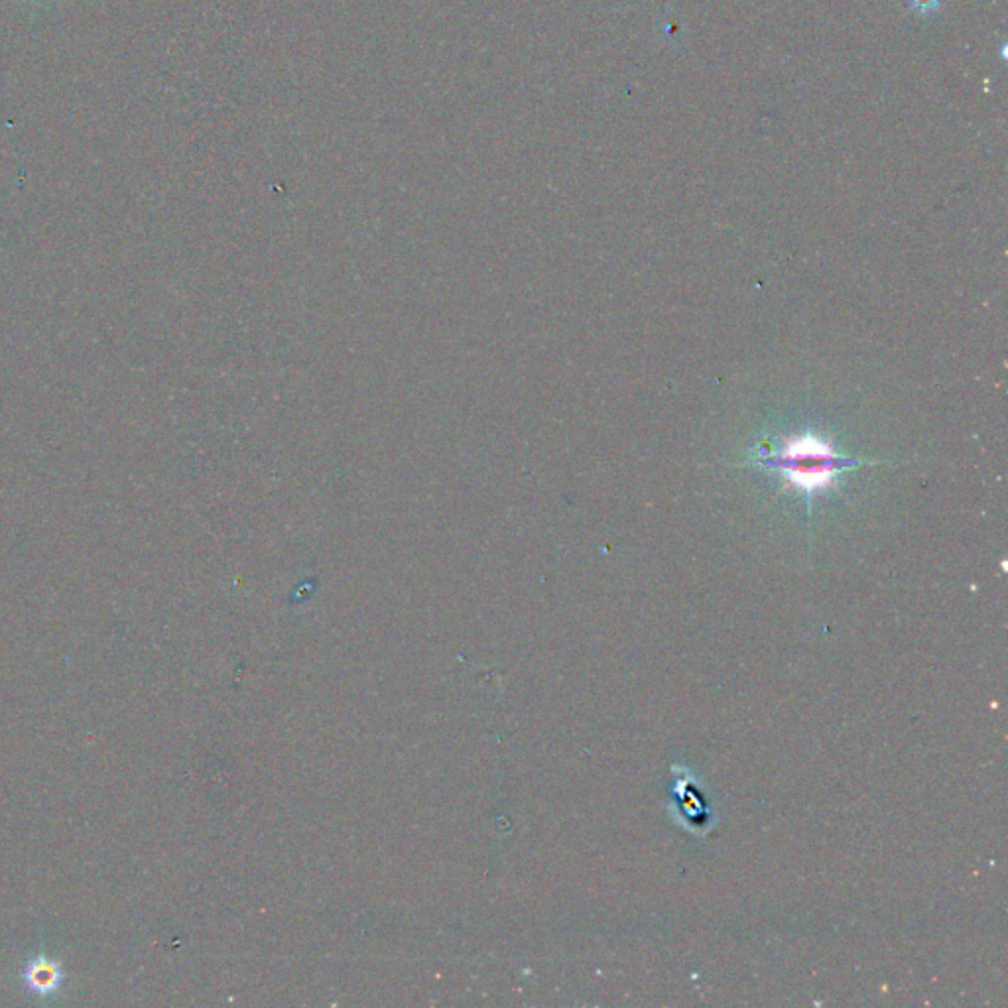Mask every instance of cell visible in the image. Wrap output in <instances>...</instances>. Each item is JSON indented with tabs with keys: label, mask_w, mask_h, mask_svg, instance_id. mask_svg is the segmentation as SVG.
<instances>
[{
	"label": "cell",
	"mask_w": 1008,
	"mask_h": 1008,
	"mask_svg": "<svg viewBox=\"0 0 1008 1008\" xmlns=\"http://www.w3.org/2000/svg\"><path fill=\"white\" fill-rule=\"evenodd\" d=\"M758 463L776 469L790 487L814 495L835 483L855 461L839 455L816 434L786 438L772 449H758Z\"/></svg>",
	"instance_id": "1"
},
{
	"label": "cell",
	"mask_w": 1008,
	"mask_h": 1008,
	"mask_svg": "<svg viewBox=\"0 0 1008 1008\" xmlns=\"http://www.w3.org/2000/svg\"><path fill=\"white\" fill-rule=\"evenodd\" d=\"M22 983L36 997H54L60 993L65 981L62 963L46 955H38L22 969Z\"/></svg>",
	"instance_id": "2"
},
{
	"label": "cell",
	"mask_w": 1008,
	"mask_h": 1008,
	"mask_svg": "<svg viewBox=\"0 0 1008 1008\" xmlns=\"http://www.w3.org/2000/svg\"><path fill=\"white\" fill-rule=\"evenodd\" d=\"M908 6L920 14H934L940 10L942 0H906Z\"/></svg>",
	"instance_id": "3"
}]
</instances>
